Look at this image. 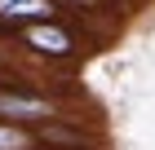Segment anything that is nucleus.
<instances>
[{
	"label": "nucleus",
	"instance_id": "1",
	"mask_svg": "<svg viewBox=\"0 0 155 150\" xmlns=\"http://www.w3.org/2000/svg\"><path fill=\"white\" fill-rule=\"evenodd\" d=\"M0 119L40 128L53 119H67V106H62V97L40 93L36 84H0Z\"/></svg>",
	"mask_w": 155,
	"mask_h": 150
},
{
	"label": "nucleus",
	"instance_id": "2",
	"mask_svg": "<svg viewBox=\"0 0 155 150\" xmlns=\"http://www.w3.org/2000/svg\"><path fill=\"white\" fill-rule=\"evenodd\" d=\"M18 44H22L27 53L49 58V62H71V58H80V35H75V27L62 22V18L22 27V31H18Z\"/></svg>",
	"mask_w": 155,
	"mask_h": 150
},
{
	"label": "nucleus",
	"instance_id": "3",
	"mask_svg": "<svg viewBox=\"0 0 155 150\" xmlns=\"http://www.w3.org/2000/svg\"><path fill=\"white\" fill-rule=\"evenodd\" d=\"M58 5L53 0H0V27H31V22H49L58 18Z\"/></svg>",
	"mask_w": 155,
	"mask_h": 150
},
{
	"label": "nucleus",
	"instance_id": "4",
	"mask_svg": "<svg viewBox=\"0 0 155 150\" xmlns=\"http://www.w3.org/2000/svg\"><path fill=\"white\" fill-rule=\"evenodd\" d=\"M0 150H49V146H45V141L36 137V128L0 119Z\"/></svg>",
	"mask_w": 155,
	"mask_h": 150
},
{
	"label": "nucleus",
	"instance_id": "5",
	"mask_svg": "<svg viewBox=\"0 0 155 150\" xmlns=\"http://www.w3.org/2000/svg\"><path fill=\"white\" fill-rule=\"evenodd\" d=\"M53 5H58V9H62V5H71L75 13H89V18H93V13H107L115 0H53Z\"/></svg>",
	"mask_w": 155,
	"mask_h": 150
},
{
	"label": "nucleus",
	"instance_id": "6",
	"mask_svg": "<svg viewBox=\"0 0 155 150\" xmlns=\"http://www.w3.org/2000/svg\"><path fill=\"white\" fill-rule=\"evenodd\" d=\"M129 5H151V0H129Z\"/></svg>",
	"mask_w": 155,
	"mask_h": 150
}]
</instances>
